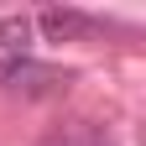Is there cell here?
Returning a JSON list of instances; mask_svg holds the SVG:
<instances>
[{"mask_svg":"<svg viewBox=\"0 0 146 146\" xmlns=\"http://www.w3.org/2000/svg\"><path fill=\"white\" fill-rule=\"evenodd\" d=\"M31 63V21L26 16H5L0 21V89L11 84V73Z\"/></svg>","mask_w":146,"mask_h":146,"instance_id":"6da1fadb","label":"cell"},{"mask_svg":"<svg viewBox=\"0 0 146 146\" xmlns=\"http://www.w3.org/2000/svg\"><path fill=\"white\" fill-rule=\"evenodd\" d=\"M36 26H42L52 42H78V36H94V31H99L94 16H84V11H58V5L36 16Z\"/></svg>","mask_w":146,"mask_h":146,"instance_id":"7a4b0ae2","label":"cell"},{"mask_svg":"<svg viewBox=\"0 0 146 146\" xmlns=\"http://www.w3.org/2000/svg\"><path fill=\"white\" fill-rule=\"evenodd\" d=\"M68 78H73V73H58V68H42V63H21V68H16L11 73V84L5 89H21V94H36V99H42V94H58V89H68Z\"/></svg>","mask_w":146,"mask_h":146,"instance_id":"3957f363","label":"cell"},{"mask_svg":"<svg viewBox=\"0 0 146 146\" xmlns=\"http://www.w3.org/2000/svg\"><path fill=\"white\" fill-rule=\"evenodd\" d=\"M42 146H120V141L110 136L99 120H68V125H58Z\"/></svg>","mask_w":146,"mask_h":146,"instance_id":"277c9868","label":"cell"}]
</instances>
